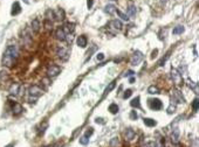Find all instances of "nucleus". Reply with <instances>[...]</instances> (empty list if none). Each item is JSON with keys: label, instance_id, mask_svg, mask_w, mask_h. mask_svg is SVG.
<instances>
[{"label": "nucleus", "instance_id": "f257e3e1", "mask_svg": "<svg viewBox=\"0 0 199 147\" xmlns=\"http://www.w3.org/2000/svg\"><path fill=\"white\" fill-rule=\"evenodd\" d=\"M18 55H19V51H18L17 46H14V45L8 46V47L6 48V50H5L4 56H2V65L8 67V68L12 67V65L14 64Z\"/></svg>", "mask_w": 199, "mask_h": 147}, {"label": "nucleus", "instance_id": "f03ea898", "mask_svg": "<svg viewBox=\"0 0 199 147\" xmlns=\"http://www.w3.org/2000/svg\"><path fill=\"white\" fill-rule=\"evenodd\" d=\"M42 94H43V90L40 88L39 85H32V86H29V89H28V95L31 98H35V99H36V98L40 97Z\"/></svg>", "mask_w": 199, "mask_h": 147}, {"label": "nucleus", "instance_id": "7ed1b4c3", "mask_svg": "<svg viewBox=\"0 0 199 147\" xmlns=\"http://www.w3.org/2000/svg\"><path fill=\"white\" fill-rule=\"evenodd\" d=\"M171 77H172V80H173V82H174V84H176V85H181V84H183L182 74L179 72L177 69H174V68L171 69Z\"/></svg>", "mask_w": 199, "mask_h": 147}, {"label": "nucleus", "instance_id": "20e7f679", "mask_svg": "<svg viewBox=\"0 0 199 147\" xmlns=\"http://www.w3.org/2000/svg\"><path fill=\"white\" fill-rule=\"evenodd\" d=\"M61 72V68L56 64H50L47 69V76L48 77H55Z\"/></svg>", "mask_w": 199, "mask_h": 147}, {"label": "nucleus", "instance_id": "39448f33", "mask_svg": "<svg viewBox=\"0 0 199 147\" xmlns=\"http://www.w3.org/2000/svg\"><path fill=\"white\" fill-rule=\"evenodd\" d=\"M143 58H144L143 54H142L140 50H136L135 53H133V55L131 56V60H130V62H131L132 65H138L142 61H143Z\"/></svg>", "mask_w": 199, "mask_h": 147}, {"label": "nucleus", "instance_id": "423d86ee", "mask_svg": "<svg viewBox=\"0 0 199 147\" xmlns=\"http://www.w3.org/2000/svg\"><path fill=\"white\" fill-rule=\"evenodd\" d=\"M149 105H150V107L152 109V110H160L162 109V102H160L159 99H157V98H154V99H150L149 100Z\"/></svg>", "mask_w": 199, "mask_h": 147}, {"label": "nucleus", "instance_id": "0eeeda50", "mask_svg": "<svg viewBox=\"0 0 199 147\" xmlns=\"http://www.w3.org/2000/svg\"><path fill=\"white\" fill-rule=\"evenodd\" d=\"M58 56L60 57L61 60H68V56H69V51H68L67 48H63V47H59L58 48Z\"/></svg>", "mask_w": 199, "mask_h": 147}, {"label": "nucleus", "instance_id": "6e6552de", "mask_svg": "<svg viewBox=\"0 0 199 147\" xmlns=\"http://www.w3.org/2000/svg\"><path fill=\"white\" fill-rule=\"evenodd\" d=\"M20 89H21V85L19 83H14L11 85V88L8 90V92L11 95H14V96H17V95L20 94Z\"/></svg>", "mask_w": 199, "mask_h": 147}, {"label": "nucleus", "instance_id": "1a4fd4ad", "mask_svg": "<svg viewBox=\"0 0 199 147\" xmlns=\"http://www.w3.org/2000/svg\"><path fill=\"white\" fill-rule=\"evenodd\" d=\"M54 19L58 21H62L64 19V11L62 8H58L56 11H54Z\"/></svg>", "mask_w": 199, "mask_h": 147}, {"label": "nucleus", "instance_id": "9d476101", "mask_svg": "<svg viewBox=\"0 0 199 147\" xmlns=\"http://www.w3.org/2000/svg\"><path fill=\"white\" fill-rule=\"evenodd\" d=\"M66 33L63 32V29L60 27V28H58L56 29V32H55V37L58 39L59 41H64L66 40Z\"/></svg>", "mask_w": 199, "mask_h": 147}, {"label": "nucleus", "instance_id": "9b49d317", "mask_svg": "<svg viewBox=\"0 0 199 147\" xmlns=\"http://www.w3.org/2000/svg\"><path fill=\"white\" fill-rule=\"evenodd\" d=\"M74 28H75V24L70 23V22L64 23V26L62 27V29H63V32L66 33V34H72V33L74 32Z\"/></svg>", "mask_w": 199, "mask_h": 147}, {"label": "nucleus", "instance_id": "f8f14e48", "mask_svg": "<svg viewBox=\"0 0 199 147\" xmlns=\"http://www.w3.org/2000/svg\"><path fill=\"white\" fill-rule=\"evenodd\" d=\"M76 43H77V46L80 48H86L87 47V37L84 36V35H81V36L77 37Z\"/></svg>", "mask_w": 199, "mask_h": 147}, {"label": "nucleus", "instance_id": "ddd939ff", "mask_svg": "<svg viewBox=\"0 0 199 147\" xmlns=\"http://www.w3.org/2000/svg\"><path fill=\"white\" fill-rule=\"evenodd\" d=\"M20 12H21V6H20V4H19L18 1H15L14 4L12 5V11H11V14H12V15H17V14H19Z\"/></svg>", "mask_w": 199, "mask_h": 147}, {"label": "nucleus", "instance_id": "4468645a", "mask_svg": "<svg viewBox=\"0 0 199 147\" xmlns=\"http://www.w3.org/2000/svg\"><path fill=\"white\" fill-rule=\"evenodd\" d=\"M173 99L176 100V102H178V103H184L185 102L183 95L178 91V90H173Z\"/></svg>", "mask_w": 199, "mask_h": 147}, {"label": "nucleus", "instance_id": "2eb2a0df", "mask_svg": "<svg viewBox=\"0 0 199 147\" xmlns=\"http://www.w3.org/2000/svg\"><path fill=\"white\" fill-rule=\"evenodd\" d=\"M12 110H13V114H15V116H18V114H20L21 112L24 111L22 106H21L19 103H14L12 106Z\"/></svg>", "mask_w": 199, "mask_h": 147}, {"label": "nucleus", "instance_id": "dca6fc26", "mask_svg": "<svg viewBox=\"0 0 199 147\" xmlns=\"http://www.w3.org/2000/svg\"><path fill=\"white\" fill-rule=\"evenodd\" d=\"M109 24H110L111 28L117 29V31H121L122 27H123V24H122V22L119 20H113V21H110V23Z\"/></svg>", "mask_w": 199, "mask_h": 147}, {"label": "nucleus", "instance_id": "f3484780", "mask_svg": "<svg viewBox=\"0 0 199 147\" xmlns=\"http://www.w3.org/2000/svg\"><path fill=\"white\" fill-rule=\"evenodd\" d=\"M135 131L131 130V129H128L127 131H125V140H128V141H130V140H132L133 138H135Z\"/></svg>", "mask_w": 199, "mask_h": 147}, {"label": "nucleus", "instance_id": "a211bd4d", "mask_svg": "<svg viewBox=\"0 0 199 147\" xmlns=\"http://www.w3.org/2000/svg\"><path fill=\"white\" fill-rule=\"evenodd\" d=\"M31 26H32V29H33V32L39 33V31H40V21L38 20V19H34V20L32 21Z\"/></svg>", "mask_w": 199, "mask_h": 147}, {"label": "nucleus", "instance_id": "6ab92c4d", "mask_svg": "<svg viewBox=\"0 0 199 147\" xmlns=\"http://www.w3.org/2000/svg\"><path fill=\"white\" fill-rule=\"evenodd\" d=\"M144 124L149 127H154L157 125V121L154 120V119H151V118H144Z\"/></svg>", "mask_w": 199, "mask_h": 147}, {"label": "nucleus", "instance_id": "aec40b11", "mask_svg": "<svg viewBox=\"0 0 199 147\" xmlns=\"http://www.w3.org/2000/svg\"><path fill=\"white\" fill-rule=\"evenodd\" d=\"M171 139H172V143H178V139H179V130L178 129H174L172 132V135H171Z\"/></svg>", "mask_w": 199, "mask_h": 147}, {"label": "nucleus", "instance_id": "412c9836", "mask_svg": "<svg viewBox=\"0 0 199 147\" xmlns=\"http://www.w3.org/2000/svg\"><path fill=\"white\" fill-rule=\"evenodd\" d=\"M140 100H141V98L140 97H136V98H133V99L130 102V105L132 106V107H141V103H140Z\"/></svg>", "mask_w": 199, "mask_h": 147}, {"label": "nucleus", "instance_id": "4be33fe9", "mask_svg": "<svg viewBox=\"0 0 199 147\" xmlns=\"http://www.w3.org/2000/svg\"><path fill=\"white\" fill-rule=\"evenodd\" d=\"M115 11H116V7L114 6V5H107V6L104 7V12L110 15L113 14V13H115Z\"/></svg>", "mask_w": 199, "mask_h": 147}, {"label": "nucleus", "instance_id": "5701e85b", "mask_svg": "<svg viewBox=\"0 0 199 147\" xmlns=\"http://www.w3.org/2000/svg\"><path fill=\"white\" fill-rule=\"evenodd\" d=\"M46 20L53 22V21H54V11L48 9L47 12H46Z\"/></svg>", "mask_w": 199, "mask_h": 147}, {"label": "nucleus", "instance_id": "b1692460", "mask_svg": "<svg viewBox=\"0 0 199 147\" xmlns=\"http://www.w3.org/2000/svg\"><path fill=\"white\" fill-rule=\"evenodd\" d=\"M148 92L150 95H157V94H159V89H158L156 85H150L148 88Z\"/></svg>", "mask_w": 199, "mask_h": 147}, {"label": "nucleus", "instance_id": "393cba45", "mask_svg": "<svg viewBox=\"0 0 199 147\" xmlns=\"http://www.w3.org/2000/svg\"><path fill=\"white\" fill-rule=\"evenodd\" d=\"M127 13H128V16H133V15H136V7L135 6H132V5H130L129 7L127 8Z\"/></svg>", "mask_w": 199, "mask_h": 147}, {"label": "nucleus", "instance_id": "a878e982", "mask_svg": "<svg viewBox=\"0 0 199 147\" xmlns=\"http://www.w3.org/2000/svg\"><path fill=\"white\" fill-rule=\"evenodd\" d=\"M22 40L25 41V43L26 45H29V43L32 42V37H31V35L27 33V31L24 32V35H22Z\"/></svg>", "mask_w": 199, "mask_h": 147}, {"label": "nucleus", "instance_id": "bb28decb", "mask_svg": "<svg viewBox=\"0 0 199 147\" xmlns=\"http://www.w3.org/2000/svg\"><path fill=\"white\" fill-rule=\"evenodd\" d=\"M187 86H189L190 89H192V90H195L196 91V94H197V86H198V84L197 83H195V82H192L191 80H187Z\"/></svg>", "mask_w": 199, "mask_h": 147}, {"label": "nucleus", "instance_id": "cd10ccee", "mask_svg": "<svg viewBox=\"0 0 199 147\" xmlns=\"http://www.w3.org/2000/svg\"><path fill=\"white\" fill-rule=\"evenodd\" d=\"M115 12H117V15H118L119 18L122 19V20H124V21H128V20H129V16H128L127 14H124V13L122 12V11H119V9H116Z\"/></svg>", "mask_w": 199, "mask_h": 147}, {"label": "nucleus", "instance_id": "c85d7f7f", "mask_svg": "<svg viewBox=\"0 0 199 147\" xmlns=\"http://www.w3.org/2000/svg\"><path fill=\"white\" fill-rule=\"evenodd\" d=\"M109 111H110L113 114H116L117 112H118V106H117V104H110V106H109Z\"/></svg>", "mask_w": 199, "mask_h": 147}, {"label": "nucleus", "instance_id": "c756f323", "mask_svg": "<svg viewBox=\"0 0 199 147\" xmlns=\"http://www.w3.org/2000/svg\"><path fill=\"white\" fill-rule=\"evenodd\" d=\"M184 32V27L183 26H177V27H174L173 28V34L174 35H178V34H182V33Z\"/></svg>", "mask_w": 199, "mask_h": 147}, {"label": "nucleus", "instance_id": "7c9ffc66", "mask_svg": "<svg viewBox=\"0 0 199 147\" xmlns=\"http://www.w3.org/2000/svg\"><path fill=\"white\" fill-rule=\"evenodd\" d=\"M115 85H116V82H115V81H113V82H111V83L107 86V89H105V94H109V92H110L111 90L115 88Z\"/></svg>", "mask_w": 199, "mask_h": 147}, {"label": "nucleus", "instance_id": "2f4dec72", "mask_svg": "<svg viewBox=\"0 0 199 147\" xmlns=\"http://www.w3.org/2000/svg\"><path fill=\"white\" fill-rule=\"evenodd\" d=\"M198 106H199V100H198V98H196V99L193 100V103H192L193 111H198Z\"/></svg>", "mask_w": 199, "mask_h": 147}, {"label": "nucleus", "instance_id": "473e14b6", "mask_svg": "<svg viewBox=\"0 0 199 147\" xmlns=\"http://www.w3.org/2000/svg\"><path fill=\"white\" fill-rule=\"evenodd\" d=\"M132 95V90H130V89H128V90H125L124 91V96H123V98L124 99H127V98H129L130 96Z\"/></svg>", "mask_w": 199, "mask_h": 147}, {"label": "nucleus", "instance_id": "72a5a7b5", "mask_svg": "<svg viewBox=\"0 0 199 147\" xmlns=\"http://www.w3.org/2000/svg\"><path fill=\"white\" fill-rule=\"evenodd\" d=\"M88 143H89V139L87 137H84L83 135L82 138H80V144H82V145H87Z\"/></svg>", "mask_w": 199, "mask_h": 147}, {"label": "nucleus", "instance_id": "f704fd0d", "mask_svg": "<svg viewBox=\"0 0 199 147\" xmlns=\"http://www.w3.org/2000/svg\"><path fill=\"white\" fill-rule=\"evenodd\" d=\"M174 110H176V106H174L173 104H171V105L168 107V113H169V114H172V113L174 112Z\"/></svg>", "mask_w": 199, "mask_h": 147}, {"label": "nucleus", "instance_id": "c9c22d12", "mask_svg": "<svg viewBox=\"0 0 199 147\" xmlns=\"http://www.w3.org/2000/svg\"><path fill=\"white\" fill-rule=\"evenodd\" d=\"M66 40H67L68 43H72L73 40H74V36H73V34H67V35H66ZM66 40H64V41H66Z\"/></svg>", "mask_w": 199, "mask_h": 147}, {"label": "nucleus", "instance_id": "e433bc0d", "mask_svg": "<svg viewBox=\"0 0 199 147\" xmlns=\"http://www.w3.org/2000/svg\"><path fill=\"white\" fill-rule=\"evenodd\" d=\"M130 118L132 119V120H136V119L138 118V114L136 111H131V113H130Z\"/></svg>", "mask_w": 199, "mask_h": 147}, {"label": "nucleus", "instance_id": "4c0bfd02", "mask_svg": "<svg viewBox=\"0 0 199 147\" xmlns=\"http://www.w3.org/2000/svg\"><path fill=\"white\" fill-rule=\"evenodd\" d=\"M146 147H157V144L155 143V141H148V143L145 144Z\"/></svg>", "mask_w": 199, "mask_h": 147}, {"label": "nucleus", "instance_id": "58836bf2", "mask_svg": "<svg viewBox=\"0 0 199 147\" xmlns=\"http://www.w3.org/2000/svg\"><path fill=\"white\" fill-rule=\"evenodd\" d=\"M92 132H94V131H92L91 127H90V129H88V130H87V132H86V134H84V137L89 138V137H90V135L92 134Z\"/></svg>", "mask_w": 199, "mask_h": 147}, {"label": "nucleus", "instance_id": "ea45409f", "mask_svg": "<svg viewBox=\"0 0 199 147\" xmlns=\"http://www.w3.org/2000/svg\"><path fill=\"white\" fill-rule=\"evenodd\" d=\"M117 144H118V139H117V138H113V139H111V141H110V145L111 146H116Z\"/></svg>", "mask_w": 199, "mask_h": 147}, {"label": "nucleus", "instance_id": "a19ab883", "mask_svg": "<svg viewBox=\"0 0 199 147\" xmlns=\"http://www.w3.org/2000/svg\"><path fill=\"white\" fill-rule=\"evenodd\" d=\"M96 58H97V60H99V61H102V60H104V54H102V53L97 54Z\"/></svg>", "mask_w": 199, "mask_h": 147}, {"label": "nucleus", "instance_id": "79ce46f5", "mask_svg": "<svg viewBox=\"0 0 199 147\" xmlns=\"http://www.w3.org/2000/svg\"><path fill=\"white\" fill-rule=\"evenodd\" d=\"M92 4H94V0H87V6H88V8H91Z\"/></svg>", "mask_w": 199, "mask_h": 147}, {"label": "nucleus", "instance_id": "37998d69", "mask_svg": "<svg viewBox=\"0 0 199 147\" xmlns=\"http://www.w3.org/2000/svg\"><path fill=\"white\" fill-rule=\"evenodd\" d=\"M157 53H158V50H157V49H156V50H154V51H152V55H151L152 58H155V57L157 56Z\"/></svg>", "mask_w": 199, "mask_h": 147}, {"label": "nucleus", "instance_id": "c03bdc74", "mask_svg": "<svg viewBox=\"0 0 199 147\" xmlns=\"http://www.w3.org/2000/svg\"><path fill=\"white\" fill-rule=\"evenodd\" d=\"M125 74H127V76H132L133 75V71H132V70H129V71H127Z\"/></svg>", "mask_w": 199, "mask_h": 147}, {"label": "nucleus", "instance_id": "a18cd8bd", "mask_svg": "<svg viewBox=\"0 0 199 147\" xmlns=\"http://www.w3.org/2000/svg\"><path fill=\"white\" fill-rule=\"evenodd\" d=\"M130 83H133V82H135V78H133V77H131V78H130Z\"/></svg>", "mask_w": 199, "mask_h": 147}, {"label": "nucleus", "instance_id": "49530a36", "mask_svg": "<svg viewBox=\"0 0 199 147\" xmlns=\"http://www.w3.org/2000/svg\"><path fill=\"white\" fill-rule=\"evenodd\" d=\"M96 122H102V119H101V118H97V119H96Z\"/></svg>", "mask_w": 199, "mask_h": 147}, {"label": "nucleus", "instance_id": "de8ad7c7", "mask_svg": "<svg viewBox=\"0 0 199 147\" xmlns=\"http://www.w3.org/2000/svg\"><path fill=\"white\" fill-rule=\"evenodd\" d=\"M25 1V4H29V0H24Z\"/></svg>", "mask_w": 199, "mask_h": 147}, {"label": "nucleus", "instance_id": "09e8293b", "mask_svg": "<svg viewBox=\"0 0 199 147\" xmlns=\"http://www.w3.org/2000/svg\"><path fill=\"white\" fill-rule=\"evenodd\" d=\"M5 147H13V145L11 144V145H7V146H5Z\"/></svg>", "mask_w": 199, "mask_h": 147}, {"label": "nucleus", "instance_id": "8fccbe9b", "mask_svg": "<svg viewBox=\"0 0 199 147\" xmlns=\"http://www.w3.org/2000/svg\"><path fill=\"white\" fill-rule=\"evenodd\" d=\"M47 147H52V146H47Z\"/></svg>", "mask_w": 199, "mask_h": 147}, {"label": "nucleus", "instance_id": "3c124183", "mask_svg": "<svg viewBox=\"0 0 199 147\" xmlns=\"http://www.w3.org/2000/svg\"><path fill=\"white\" fill-rule=\"evenodd\" d=\"M113 1H116V0H113Z\"/></svg>", "mask_w": 199, "mask_h": 147}]
</instances>
